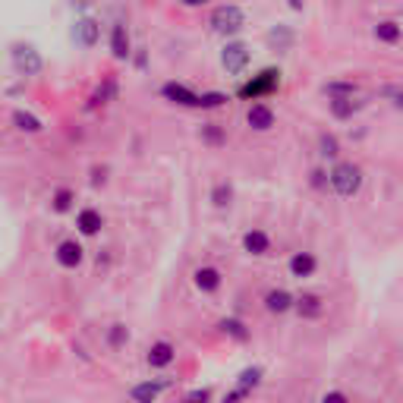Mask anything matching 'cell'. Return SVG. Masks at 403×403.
Segmentation results:
<instances>
[{
    "label": "cell",
    "mask_w": 403,
    "mask_h": 403,
    "mask_svg": "<svg viewBox=\"0 0 403 403\" xmlns=\"http://www.w3.org/2000/svg\"><path fill=\"white\" fill-rule=\"evenodd\" d=\"M243 249L249 252V255H268V249H271L268 233H264V230H249L243 236Z\"/></svg>",
    "instance_id": "2e32d148"
},
{
    "label": "cell",
    "mask_w": 403,
    "mask_h": 403,
    "mask_svg": "<svg viewBox=\"0 0 403 403\" xmlns=\"http://www.w3.org/2000/svg\"><path fill=\"white\" fill-rule=\"evenodd\" d=\"M192 283L202 290V293H214V290L220 287V271L211 268V264H202V268H195Z\"/></svg>",
    "instance_id": "8fae6325"
},
{
    "label": "cell",
    "mask_w": 403,
    "mask_h": 403,
    "mask_svg": "<svg viewBox=\"0 0 403 403\" xmlns=\"http://www.w3.org/2000/svg\"><path fill=\"white\" fill-rule=\"evenodd\" d=\"M312 183H315V186H325V174H321V170H315V174H312Z\"/></svg>",
    "instance_id": "d590c367"
},
{
    "label": "cell",
    "mask_w": 403,
    "mask_h": 403,
    "mask_svg": "<svg viewBox=\"0 0 403 403\" xmlns=\"http://www.w3.org/2000/svg\"><path fill=\"white\" fill-rule=\"evenodd\" d=\"M69 208H73V192H69V189H57L54 192V211H69Z\"/></svg>",
    "instance_id": "4dcf8cb0"
},
{
    "label": "cell",
    "mask_w": 403,
    "mask_h": 403,
    "mask_svg": "<svg viewBox=\"0 0 403 403\" xmlns=\"http://www.w3.org/2000/svg\"><path fill=\"white\" fill-rule=\"evenodd\" d=\"M218 327L227 334V337H233V340H249V331H246V325L239 318H224Z\"/></svg>",
    "instance_id": "d4e9b609"
},
{
    "label": "cell",
    "mask_w": 403,
    "mask_h": 403,
    "mask_svg": "<svg viewBox=\"0 0 403 403\" xmlns=\"http://www.w3.org/2000/svg\"><path fill=\"white\" fill-rule=\"evenodd\" d=\"M327 183H331V189L337 195L350 199V195H356L359 186H362V170L350 161H340V164H334V170L327 174Z\"/></svg>",
    "instance_id": "6da1fadb"
},
{
    "label": "cell",
    "mask_w": 403,
    "mask_h": 403,
    "mask_svg": "<svg viewBox=\"0 0 403 403\" xmlns=\"http://www.w3.org/2000/svg\"><path fill=\"white\" fill-rule=\"evenodd\" d=\"M321 403H350V400H346L344 390H327V394L321 397Z\"/></svg>",
    "instance_id": "836d02e7"
},
{
    "label": "cell",
    "mask_w": 403,
    "mask_h": 403,
    "mask_svg": "<svg viewBox=\"0 0 403 403\" xmlns=\"http://www.w3.org/2000/svg\"><path fill=\"white\" fill-rule=\"evenodd\" d=\"M325 92L331 94V98H353V94H356V82H331Z\"/></svg>",
    "instance_id": "f1b7e54d"
},
{
    "label": "cell",
    "mask_w": 403,
    "mask_h": 403,
    "mask_svg": "<svg viewBox=\"0 0 403 403\" xmlns=\"http://www.w3.org/2000/svg\"><path fill=\"white\" fill-rule=\"evenodd\" d=\"M246 25V13L233 3H224V6H214L211 13V29L218 35H236L239 29Z\"/></svg>",
    "instance_id": "7a4b0ae2"
},
{
    "label": "cell",
    "mask_w": 403,
    "mask_h": 403,
    "mask_svg": "<svg viewBox=\"0 0 403 403\" xmlns=\"http://www.w3.org/2000/svg\"><path fill=\"white\" fill-rule=\"evenodd\" d=\"M199 136H202V142H205V145H211V148H220V145L227 142L224 129H220L218 123H205V126H202V132H199Z\"/></svg>",
    "instance_id": "cb8c5ba5"
},
{
    "label": "cell",
    "mask_w": 403,
    "mask_h": 403,
    "mask_svg": "<svg viewBox=\"0 0 403 403\" xmlns=\"http://www.w3.org/2000/svg\"><path fill=\"white\" fill-rule=\"evenodd\" d=\"M243 397H246L243 390H236V388H233L230 394H224V403H239V400H243Z\"/></svg>",
    "instance_id": "e575fe53"
},
{
    "label": "cell",
    "mask_w": 403,
    "mask_h": 403,
    "mask_svg": "<svg viewBox=\"0 0 403 403\" xmlns=\"http://www.w3.org/2000/svg\"><path fill=\"white\" fill-rule=\"evenodd\" d=\"M246 123L258 132H268L271 126H274V111H271L268 104H252L249 113H246Z\"/></svg>",
    "instance_id": "9c48e42d"
},
{
    "label": "cell",
    "mask_w": 403,
    "mask_h": 403,
    "mask_svg": "<svg viewBox=\"0 0 403 403\" xmlns=\"http://www.w3.org/2000/svg\"><path fill=\"white\" fill-rule=\"evenodd\" d=\"M126 340H129V331H126L123 325H111V331H107V344L117 350V346H123Z\"/></svg>",
    "instance_id": "f546056e"
},
{
    "label": "cell",
    "mask_w": 403,
    "mask_h": 403,
    "mask_svg": "<svg viewBox=\"0 0 403 403\" xmlns=\"http://www.w3.org/2000/svg\"><path fill=\"white\" fill-rule=\"evenodd\" d=\"M224 101H227L224 92H205V94H199V107H220Z\"/></svg>",
    "instance_id": "1f68e13d"
},
{
    "label": "cell",
    "mask_w": 403,
    "mask_h": 403,
    "mask_svg": "<svg viewBox=\"0 0 403 403\" xmlns=\"http://www.w3.org/2000/svg\"><path fill=\"white\" fill-rule=\"evenodd\" d=\"M356 111H359V101H353V98H334L331 101V113L337 120H350Z\"/></svg>",
    "instance_id": "603a6c76"
},
{
    "label": "cell",
    "mask_w": 403,
    "mask_h": 403,
    "mask_svg": "<svg viewBox=\"0 0 403 403\" xmlns=\"http://www.w3.org/2000/svg\"><path fill=\"white\" fill-rule=\"evenodd\" d=\"M164 388H167V381H142L129 390V397H132V403H155Z\"/></svg>",
    "instance_id": "4fadbf2b"
},
{
    "label": "cell",
    "mask_w": 403,
    "mask_h": 403,
    "mask_svg": "<svg viewBox=\"0 0 403 403\" xmlns=\"http://www.w3.org/2000/svg\"><path fill=\"white\" fill-rule=\"evenodd\" d=\"M13 123H16V129H22V132H41V120L29 111H13Z\"/></svg>",
    "instance_id": "44dd1931"
},
{
    "label": "cell",
    "mask_w": 403,
    "mask_h": 403,
    "mask_svg": "<svg viewBox=\"0 0 403 403\" xmlns=\"http://www.w3.org/2000/svg\"><path fill=\"white\" fill-rule=\"evenodd\" d=\"M230 199H233L230 183H218V186L211 189V202H214V208H227V205H230Z\"/></svg>",
    "instance_id": "484cf974"
},
{
    "label": "cell",
    "mask_w": 403,
    "mask_h": 403,
    "mask_svg": "<svg viewBox=\"0 0 403 403\" xmlns=\"http://www.w3.org/2000/svg\"><path fill=\"white\" fill-rule=\"evenodd\" d=\"M287 268H290V274L302 281V277H312L315 274V268H318V258H315L312 252H296V255L290 258Z\"/></svg>",
    "instance_id": "30bf717a"
},
{
    "label": "cell",
    "mask_w": 403,
    "mask_h": 403,
    "mask_svg": "<svg viewBox=\"0 0 403 403\" xmlns=\"http://www.w3.org/2000/svg\"><path fill=\"white\" fill-rule=\"evenodd\" d=\"M375 38L384 44H397L400 41V25H397L394 19H384V22L375 25Z\"/></svg>",
    "instance_id": "ffe728a7"
},
{
    "label": "cell",
    "mask_w": 403,
    "mask_h": 403,
    "mask_svg": "<svg viewBox=\"0 0 403 403\" xmlns=\"http://www.w3.org/2000/svg\"><path fill=\"white\" fill-rule=\"evenodd\" d=\"M318 151L325 157H337L340 155V142H337V136H331V132H321V139H318Z\"/></svg>",
    "instance_id": "83f0119b"
},
{
    "label": "cell",
    "mask_w": 403,
    "mask_h": 403,
    "mask_svg": "<svg viewBox=\"0 0 403 403\" xmlns=\"http://www.w3.org/2000/svg\"><path fill=\"white\" fill-rule=\"evenodd\" d=\"M13 66L22 76H38L41 73V54L31 44H16L13 48Z\"/></svg>",
    "instance_id": "5b68a950"
},
{
    "label": "cell",
    "mask_w": 403,
    "mask_h": 403,
    "mask_svg": "<svg viewBox=\"0 0 403 403\" xmlns=\"http://www.w3.org/2000/svg\"><path fill=\"white\" fill-rule=\"evenodd\" d=\"M98 38H101V25H98V19H76V25H73V41L79 44V48H94L98 44Z\"/></svg>",
    "instance_id": "8992f818"
},
{
    "label": "cell",
    "mask_w": 403,
    "mask_h": 403,
    "mask_svg": "<svg viewBox=\"0 0 403 403\" xmlns=\"http://www.w3.org/2000/svg\"><path fill=\"white\" fill-rule=\"evenodd\" d=\"M293 309L299 312V318H321L325 302H321V296H315V293H302L299 299H293Z\"/></svg>",
    "instance_id": "7c38bea8"
},
{
    "label": "cell",
    "mask_w": 403,
    "mask_h": 403,
    "mask_svg": "<svg viewBox=\"0 0 403 403\" xmlns=\"http://www.w3.org/2000/svg\"><path fill=\"white\" fill-rule=\"evenodd\" d=\"M117 98V79H104V85H98V92H94V104H107V101Z\"/></svg>",
    "instance_id": "4316f807"
},
{
    "label": "cell",
    "mask_w": 403,
    "mask_h": 403,
    "mask_svg": "<svg viewBox=\"0 0 403 403\" xmlns=\"http://www.w3.org/2000/svg\"><path fill=\"white\" fill-rule=\"evenodd\" d=\"M161 94L167 101H174V104H183V107H199V94L189 92L186 85H180V82H167V85L161 88Z\"/></svg>",
    "instance_id": "ba28073f"
},
{
    "label": "cell",
    "mask_w": 403,
    "mask_h": 403,
    "mask_svg": "<svg viewBox=\"0 0 403 403\" xmlns=\"http://www.w3.org/2000/svg\"><path fill=\"white\" fill-rule=\"evenodd\" d=\"M264 41H268L271 50H281L283 54V50L293 48V29H290V25H274V29L264 35Z\"/></svg>",
    "instance_id": "5bb4252c"
},
{
    "label": "cell",
    "mask_w": 403,
    "mask_h": 403,
    "mask_svg": "<svg viewBox=\"0 0 403 403\" xmlns=\"http://www.w3.org/2000/svg\"><path fill=\"white\" fill-rule=\"evenodd\" d=\"M249 60H252V54H249V48H246L243 41H227L224 50H220V63H224V69L230 76L243 73V69L249 66Z\"/></svg>",
    "instance_id": "3957f363"
},
{
    "label": "cell",
    "mask_w": 403,
    "mask_h": 403,
    "mask_svg": "<svg viewBox=\"0 0 403 403\" xmlns=\"http://www.w3.org/2000/svg\"><path fill=\"white\" fill-rule=\"evenodd\" d=\"M111 50L117 60H126V57H129V31H126L123 22H117L111 29Z\"/></svg>",
    "instance_id": "9a60e30c"
},
{
    "label": "cell",
    "mask_w": 403,
    "mask_h": 403,
    "mask_svg": "<svg viewBox=\"0 0 403 403\" xmlns=\"http://www.w3.org/2000/svg\"><path fill=\"white\" fill-rule=\"evenodd\" d=\"M264 372L258 369V365H252V369H243L239 372V381H236V390H243V394H249L252 388H258V381H262Z\"/></svg>",
    "instance_id": "7402d4cb"
},
{
    "label": "cell",
    "mask_w": 403,
    "mask_h": 403,
    "mask_svg": "<svg viewBox=\"0 0 403 403\" xmlns=\"http://www.w3.org/2000/svg\"><path fill=\"white\" fill-rule=\"evenodd\" d=\"M264 309H268L271 315H283L293 309V296H290L287 290H271V293L264 296Z\"/></svg>",
    "instance_id": "e0dca14e"
},
{
    "label": "cell",
    "mask_w": 403,
    "mask_h": 403,
    "mask_svg": "<svg viewBox=\"0 0 403 403\" xmlns=\"http://www.w3.org/2000/svg\"><path fill=\"white\" fill-rule=\"evenodd\" d=\"M211 400V390H205V388H199V390H192V394H186V403H208Z\"/></svg>",
    "instance_id": "d6a6232c"
},
{
    "label": "cell",
    "mask_w": 403,
    "mask_h": 403,
    "mask_svg": "<svg viewBox=\"0 0 403 403\" xmlns=\"http://www.w3.org/2000/svg\"><path fill=\"white\" fill-rule=\"evenodd\" d=\"M174 356H176L174 346H170L167 340H157V344L148 350V365H151V369H164V365L174 362Z\"/></svg>",
    "instance_id": "ac0fdd59"
},
{
    "label": "cell",
    "mask_w": 403,
    "mask_h": 403,
    "mask_svg": "<svg viewBox=\"0 0 403 403\" xmlns=\"http://www.w3.org/2000/svg\"><path fill=\"white\" fill-rule=\"evenodd\" d=\"M101 224H104V220H101V211H94V208H82V211L76 214V227H79L85 236H94V233L101 230Z\"/></svg>",
    "instance_id": "d6986e66"
},
{
    "label": "cell",
    "mask_w": 403,
    "mask_h": 403,
    "mask_svg": "<svg viewBox=\"0 0 403 403\" xmlns=\"http://www.w3.org/2000/svg\"><path fill=\"white\" fill-rule=\"evenodd\" d=\"M82 258H85V252H82V246L76 243V239H63V243L57 246V264H60V268H79Z\"/></svg>",
    "instance_id": "52a82bcc"
},
{
    "label": "cell",
    "mask_w": 403,
    "mask_h": 403,
    "mask_svg": "<svg viewBox=\"0 0 403 403\" xmlns=\"http://www.w3.org/2000/svg\"><path fill=\"white\" fill-rule=\"evenodd\" d=\"M277 85H281V73H277V69H264V73H258L252 82H246V85L239 88V94H243V98H262V94L277 92Z\"/></svg>",
    "instance_id": "277c9868"
}]
</instances>
